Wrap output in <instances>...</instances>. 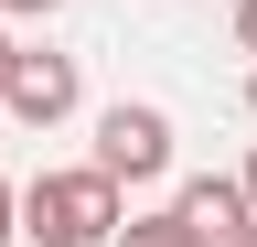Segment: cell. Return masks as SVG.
<instances>
[{
	"instance_id": "6da1fadb",
	"label": "cell",
	"mask_w": 257,
	"mask_h": 247,
	"mask_svg": "<svg viewBox=\"0 0 257 247\" xmlns=\"http://www.w3.org/2000/svg\"><path fill=\"white\" fill-rule=\"evenodd\" d=\"M22 236L32 247H107L118 236V183L75 161V172H32L22 183Z\"/></svg>"
},
{
	"instance_id": "7a4b0ae2",
	"label": "cell",
	"mask_w": 257,
	"mask_h": 247,
	"mask_svg": "<svg viewBox=\"0 0 257 247\" xmlns=\"http://www.w3.org/2000/svg\"><path fill=\"white\" fill-rule=\"evenodd\" d=\"M96 172L118 183H161L172 172V108H150V97H118V108H96Z\"/></svg>"
},
{
	"instance_id": "3957f363",
	"label": "cell",
	"mask_w": 257,
	"mask_h": 247,
	"mask_svg": "<svg viewBox=\"0 0 257 247\" xmlns=\"http://www.w3.org/2000/svg\"><path fill=\"white\" fill-rule=\"evenodd\" d=\"M86 97V75H75V54H22L11 86H0V118H22V129H54V118H75Z\"/></svg>"
},
{
	"instance_id": "277c9868",
	"label": "cell",
	"mask_w": 257,
	"mask_h": 247,
	"mask_svg": "<svg viewBox=\"0 0 257 247\" xmlns=\"http://www.w3.org/2000/svg\"><path fill=\"white\" fill-rule=\"evenodd\" d=\"M172 215H182V226L204 236V247H236L257 204H246V183H236V172H193L182 194H172Z\"/></svg>"
},
{
	"instance_id": "5b68a950",
	"label": "cell",
	"mask_w": 257,
	"mask_h": 247,
	"mask_svg": "<svg viewBox=\"0 0 257 247\" xmlns=\"http://www.w3.org/2000/svg\"><path fill=\"white\" fill-rule=\"evenodd\" d=\"M107 247H204V236H193L182 215H118V236H107Z\"/></svg>"
},
{
	"instance_id": "8992f818",
	"label": "cell",
	"mask_w": 257,
	"mask_h": 247,
	"mask_svg": "<svg viewBox=\"0 0 257 247\" xmlns=\"http://www.w3.org/2000/svg\"><path fill=\"white\" fill-rule=\"evenodd\" d=\"M43 11H64V0H0V22H43Z\"/></svg>"
},
{
	"instance_id": "52a82bcc",
	"label": "cell",
	"mask_w": 257,
	"mask_h": 247,
	"mask_svg": "<svg viewBox=\"0 0 257 247\" xmlns=\"http://www.w3.org/2000/svg\"><path fill=\"white\" fill-rule=\"evenodd\" d=\"M11 236H22V194L0 183V247H11Z\"/></svg>"
},
{
	"instance_id": "ba28073f",
	"label": "cell",
	"mask_w": 257,
	"mask_h": 247,
	"mask_svg": "<svg viewBox=\"0 0 257 247\" xmlns=\"http://www.w3.org/2000/svg\"><path fill=\"white\" fill-rule=\"evenodd\" d=\"M236 43H246V54H257V0H236Z\"/></svg>"
},
{
	"instance_id": "9c48e42d",
	"label": "cell",
	"mask_w": 257,
	"mask_h": 247,
	"mask_svg": "<svg viewBox=\"0 0 257 247\" xmlns=\"http://www.w3.org/2000/svg\"><path fill=\"white\" fill-rule=\"evenodd\" d=\"M11 65H22V43H11V22H0V86H11Z\"/></svg>"
},
{
	"instance_id": "30bf717a",
	"label": "cell",
	"mask_w": 257,
	"mask_h": 247,
	"mask_svg": "<svg viewBox=\"0 0 257 247\" xmlns=\"http://www.w3.org/2000/svg\"><path fill=\"white\" fill-rule=\"evenodd\" d=\"M236 183H246V204H257V150H246V172H236Z\"/></svg>"
},
{
	"instance_id": "8fae6325",
	"label": "cell",
	"mask_w": 257,
	"mask_h": 247,
	"mask_svg": "<svg viewBox=\"0 0 257 247\" xmlns=\"http://www.w3.org/2000/svg\"><path fill=\"white\" fill-rule=\"evenodd\" d=\"M236 247H257V215H246V236H236Z\"/></svg>"
},
{
	"instance_id": "7c38bea8",
	"label": "cell",
	"mask_w": 257,
	"mask_h": 247,
	"mask_svg": "<svg viewBox=\"0 0 257 247\" xmlns=\"http://www.w3.org/2000/svg\"><path fill=\"white\" fill-rule=\"evenodd\" d=\"M246 118H257V75H246Z\"/></svg>"
}]
</instances>
